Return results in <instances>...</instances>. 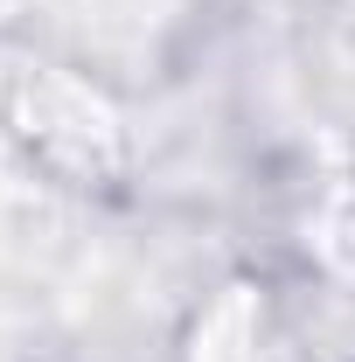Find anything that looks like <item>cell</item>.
Returning a JSON list of instances; mask_svg holds the SVG:
<instances>
[{"mask_svg": "<svg viewBox=\"0 0 355 362\" xmlns=\"http://www.w3.org/2000/svg\"><path fill=\"white\" fill-rule=\"evenodd\" d=\"M14 133L28 146V160L42 175H56L63 188H112V181L126 175L119 112L84 77H63V70L28 77L21 98H14Z\"/></svg>", "mask_w": 355, "mask_h": 362, "instance_id": "obj_1", "label": "cell"}]
</instances>
